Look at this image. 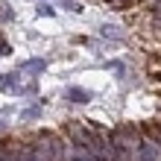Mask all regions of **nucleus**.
I'll list each match as a JSON object with an SVG mask.
<instances>
[{
  "label": "nucleus",
  "mask_w": 161,
  "mask_h": 161,
  "mask_svg": "<svg viewBox=\"0 0 161 161\" xmlns=\"http://www.w3.org/2000/svg\"><path fill=\"white\" fill-rule=\"evenodd\" d=\"M68 135L76 141L79 147H88V149H94V153L106 149V141H103L91 126H85V123H68Z\"/></svg>",
  "instance_id": "nucleus-1"
},
{
  "label": "nucleus",
  "mask_w": 161,
  "mask_h": 161,
  "mask_svg": "<svg viewBox=\"0 0 161 161\" xmlns=\"http://www.w3.org/2000/svg\"><path fill=\"white\" fill-rule=\"evenodd\" d=\"M123 141H126V147H135V144H138V132L132 129V126H120V129L114 132V144L123 147Z\"/></svg>",
  "instance_id": "nucleus-2"
},
{
  "label": "nucleus",
  "mask_w": 161,
  "mask_h": 161,
  "mask_svg": "<svg viewBox=\"0 0 161 161\" xmlns=\"http://www.w3.org/2000/svg\"><path fill=\"white\" fill-rule=\"evenodd\" d=\"M47 68L44 64V59H30V62H24V68H21V73H32V79L38 76V73Z\"/></svg>",
  "instance_id": "nucleus-3"
},
{
  "label": "nucleus",
  "mask_w": 161,
  "mask_h": 161,
  "mask_svg": "<svg viewBox=\"0 0 161 161\" xmlns=\"http://www.w3.org/2000/svg\"><path fill=\"white\" fill-rule=\"evenodd\" d=\"M68 97L73 103H88V100H94V94L91 91H82V88H68Z\"/></svg>",
  "instance_id": "nucleus-4"
},
{
  "label": "nucleus",
  "mask_w": 161,
  "mask_h": 161,
  "mask_svg": "<svg viewBox=\"0 0 161 161\" xmlns=\"http://www.w3.org/2000/svg\"><path fill=\"white\" fill-rule=\"evenodd\" d=\"M9 53H12V50H9V44H6V38H3V35H0V56H9Z\"/></svg>",
  "instance_id": "nucleus-5"
},
{
  "label": "nucleus",
  "mask_w": 161,
  "mask_h": 161,
  "mask_svg": "<svg viewBox=\"0 0 161 161\" xmlns=\"http://www.w3.org/2000/svg\"><path fill=\"white\" fill-rule=\"evenodd\" d=\"M6 18H12V12L6 9V3H0V21H6Z\"/></svg>",
  "instance_id": "nucleus-6"
}]
</instances>
